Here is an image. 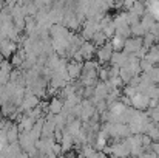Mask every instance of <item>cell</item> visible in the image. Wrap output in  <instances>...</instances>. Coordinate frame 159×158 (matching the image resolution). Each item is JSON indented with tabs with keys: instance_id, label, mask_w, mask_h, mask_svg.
Returning <instances> with one entry per match:
<instances>
[{
	"instance_id": "9",
	"label": "cell",
	"mask_w": 159,
	"mask_h": 158,
	"mask_svg": "<svg viewBox=\"0 0 159 158\" xmlns=\"http://www.w3.org/2000/svg\"><path fill=\"white\" fill-rule=\"evenodd\" d=\"M79 53H80L82 59H84V57H85V59H90V57L96 53V50H94V45H93L91 42H85V44H82V45H80Z\"/></svg>"
},
{
	"instance_id": "11",
	"label": "cell",
	"mask_w": 159,
	"mask_h": 158,
	"mask_svg": "<svg viewBox=\"0 0 159 158\" xmlns=\"http://www.w3.org/2000/svg\"><path fill=\"white\" fill-rule=\"evenodd\" d=\"M66 70H68L70 78H77L80 74V71H82V64L80 62H70Z\"/></svg>"
},
{
	"instance_id": "1",
	"label": "cell",
	"mask_w": 159,
	"mask_h": 158,
	"mask_svg": "<svg viewBox=\"0 0 159 158\" xmlns=\"http://www.w3.org/2000/svg\"><path fill=\"white\" fill-rule=\"evenodd\" d=\"M102 130L108 136L114 138L116 141H120V140H125V138L131 136V132H130L127 124H110V122H107L102 127Z\"/></svg>"
},
{
	"instance_id": "18",
	"label": "cell",
	"mask_w": 159,
	"mask_h": 158,
	"mask_svg": "<svg viewBox=\"0 0 159 158\" xmlns=\"http://www.w3.org/2000/svg\"><path fill=\"white\" fill-rule=\"evenodd\" d=\"M71 144H73V135L65 133V135H63V138H62V146H63V149H65V151H68V149L71 147Z\"/></svg>"
},
{
	"instance_id": "15",
	"label": "cell",
	"mask_w": 159,
	"mask_h": 158,
	"mask_svg": "<svg viewBox=\"0 0 159 158\" xmlns=\"http://www.w3.org/2000/svg\"><path fill=\"white\" fill-rule=\"evenodd\" d=\"M116 36H120L122 39H128L131 36V31H130V26H120V28H116Z\"/></svg>"
},
{
	"instance_id": "7",
	"label": "cell",
	"mask_w": 159,
	"mask_h": 158,
	"mask_svg": "<svg viewBox=\"0 0 159 158\" xmlns=\"http://www.w3.org/2000/svg\"><path fill=\"white\" fill-rule=\"evenodd\" d=\"M96 53H98L99 62H101V64H105V62H110V60H111V56H113L114 51H113V48H111L110 44H105L104 47H101Z\"/></svg>"
},
{
	"instance_id": "13",
	"label": "cell",
	"mask_w": 159,
	"mask_h": 158,
	"mask_svg": "<svg viewBox=\"0 0 159 158\" xmlns=\"http://www.w3.org/2000/svg\"><path fill=\"white\" fill-rule=\"evenodd\" d=\"M130 31H131V36H133V37H141V39L144 37V34H147L145 30L142 28L141 22L136 23V25H133V26H130Z\"/></svg>"
},
{
	"instance_id": "20",
	"label": "cell",
	"mask_w": 159,
	"mask_h": 158,
	"mask_svg": "<svg viewBox=\"0 0 159 158\" xmlns=\"http://www.w3.org/2000/svg\"><path fill=\"white\" fill-rule=\"evenodd\" d=\"M50 110H51L53 113H59V112L62 110V103H60L59 99H53V103L50 105Z\"/></svg>"
},
{
	"instance_id": "12",
	"label": "cell",
	"mask_w": 159,
	"mask_h": 158,
	"mask_svg": "<svg viewBox=\"0 0 159 158\" xmlns=\"http://www.w3.org/2000/svg\"><path fill=\"white\" fill-rule=\"evenodd\" d=\"M130 11H131L133 14H136V16L141 19V17L145 14V5H144V3H139V2H134Z\"/></svg>"
},
{
	"instance_id": "8",
	"label": "cell",
	"mask_w": 159,
	"mask_h": 158,
	"mask_svg": "<svg viewBox=\"0 0 159 158\" xmlns=\"http://www.w3.org/2000/svg\"><path fill=\"white\" fill-rule=\"evenodd\" d=\"M145 60H148L150 64H158L159 65V45H155V47H152V48H148V51L145 54V57H144Z\"/></svg>"
},
{
	"instance_id": "23",
	"label": "cell",
	"mask_w": 159,
	"mask_h": 158,
	"mask_svg": "<svg viewBox=\"0 0 159 158\" xmlns=\"http://www.w3.org/2000/svg\"><path fill=\"white\" fill-rule=\"evenodd\" d=\"M111 158H119V157H111Z\"/></svg>"
},
{
	"instance_id": "14",
	"label": "cell",
	"mask_w": 159,
	"mask_h": 158,
	"mask_svg": "<svg viewBox=\"0 0 159 158\" xmlns=\"http://www.w3.org/2000/svg\"><path fill=\"white\" fill-rule=\"evenodd\" d=\"M93 45H98V47H104L105 45V42H107V37H105V34L102 33V31H98L94 36H93Z\"/></svg>"
},
{
	"instance_id": "4",
	"label": "cell",
	"mask_w": 159,
	"mask_h": 158,
	"mask_svg": "<svg viewBox=\"0 0 159 158\" xmlns=\"http://www.w3.org/2000/svg\"><path fill=\"white\" fill-rule=\"evenodd\" d=\"M142 39L141 37H128L125 41V45H124V53L127 54H136L142 48Z\"/></svg>"
},
{
	"instance_id": "3",
	"label": "cell",
	"mask_w": 159,
	"mask_h": 158,
	"mask_svg": "<svg viewBox=\"0 0 159 158\" xmlns=\"http://www.w3.org/2000/svg\"><path fill=\"white\" fill-rule=\"evenodd\" d=\"M130 101H131V107H133L134 110H138V112L147 110L148 105H150V98H147V96L142 95V93H136Z\"/></svg>"
},
{
	"instance_id": "19",
	"label": "cell",
	"mask_w": 159,
	"mask_h": 158,
	"mask_svg": "<svg viewBox=\"0 0 159 158\" xmlns=\"http://www.w3.org/2000/svg\"><path fill=\"white\" fill-rule=\"evenodd\" d=\"M36 104H37V98L36 96H28L25 99V103H23V107L25 108H31V107H34Z\"/></svg>"
},
{
	"instance_id": "21",
	"label": "cell",
	"mask_w": 159,
	"mask_h": 158,
	"mask_svg": "<svg viewBox=\"0 0 159 158\" xmlns=\"http://www.w3.org/2000/svg\"><path fill=\"white\" fill-rule=\"evenodd\" d=\"M139 158H159V157L156 155V154H153L152 151H145V152H144Z\"/></svg>"
},
{
	"instance_id": "17",
	"label": "cell",
	"mask_w": 159,
	"mask_h": 158,
	"mask_svg": "<svg viewBox=\"0 0 159 158\" xmlns=\"http://www.w3.org/2000/svg\"><path fill=\"white\" fill-rule=\"evenodd\" d=\"M138 93V90H136V87H133V85H125V89H124V92H122V96H125V98H128V99H131L134 95Z\"/></svg>"
},
{
	"instance_id": "16",
	"label": "cell",
	"mask_w": 159,
	"mask_h": 158,
	"mask_svg": "<svg viewBox=\"0 0 159 158\" xmlns=\"http://www.w3.org/2000/svg\"><path fill=\"white\" fill-rule=\"evenodd\" d=\"M153 67H155V65H153V64H150V62H148V60H145V59H141V60H139L141 73H145V74H147V73H150V71H152V68H153Z\"/></svg>"
},
{
	"instance_id": "22",
	"label": "cell",
	"mask_w": 159,
	"mask_h": 158,
	"mask_svg": "<svg viewBox=\"0 0 159 158\" xmlns=\"http://www.w3.org/2000/svg\"><path fill=\"white\" fill-rule=\"evenodd\" d=\"M150 151H152L153 154H156V155L159 157V141H158V143H153V144L150 146Z\"/></svg>"
},
{
	"instance_id": "2",
	"label": "cell",
	"mask_w": 159,
	"mask_h": 158,
	"mask_svg": "<svg viewBox=\"0 0 159 158\" xmlns=\"http://www.w3.org/2000/svg\"><path fill=\"white\" fill-rule=\"evenodd\" d=\"M110 151H111V155L113 157H119V158H128L130 157V149L128 146L125 144V141H114L113 146H110Z\"/></svg>"
},
{
	"instance_id": "10",
	"label": "cell",
	"mask_w": 159,
	"mask_h": 158,
	"mask_svg": "<svg viewBox=\"0 0 159 158\" xmlns=\"http://www.w3.org/2000/svg\"><path fill=\"white\" fill-rule=\"evenodd\" d=\"M113 48V51H124V45H125V39H122L120 36H113L111 41L108 42Z\"/></svg>"
},
{
	"instance_id": "6",
	"label": "cell",
	"mask_w": 159,
	"mask_h": 158,
	"mask_svg": "<svg viewBox=\"0 0 159 158\" xmlns=\"http://www.w3.org/2000/svg\"><path fill=\"white\" fill-rule=\"evenodd\" d=\"M108 89H107L105 82H99L98 87H94V96H93V103L98 104L101 101H105V98L108 96Z\"/></svg>"
},
{
	"instance_id": "5",
	"label": "cell",
	"mask_w": 159,
	"mask_h": 158,
	"mask_svg": "<svg viewBox=\"0 0 159 158\" xmlns=\"http://www.w3.org/2000/svg\"><path fill=\"white\" fill-rule=\"evenodd\" d=\"M110 62H111V65H114V67H117V68H122V67H125L127 62H128V54L124 51H114Z\"/></svg>"
}]
</instances>
